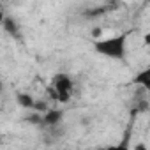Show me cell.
I'll use <instances>...</instances> for the list:
<instances>
[{
    "label": "cell",
    "mask_w": 150,
    "mask_h": 150,
    "mask_svg": "<svg viewBox=\"0 0 150 150\" xmlns=\"http://www.w3.org/2000/svg\"><path fill=\"white\" fill-rule=\"evenodd\" d=\"M94 50L111 60H124L127 53V35L125 34H117L110 37L97 39L94 42Z\"/></svg>",
    "instance_id": "6da1fadb"
},
{
    "label": "cell",
    "mask_w": 150,
    "mask_h": 150,
    "mask_svg": "<svg viewBox=\"0 0 150 150\" xmlns=\"http://www.w3.org/2000/svg\"><path fill=\"white\" fill-rule=\"evenodd\" d=\"M50 90H51L53 97H55L58 103L65 104V103H69L71 97H72V92H74V81L71 80L69 74H65V72H58V74H55L53 80H51V87H50Z\"/></svg>",
    "instance_id": "7a4b0ae2"
},
{
    "label": "cell",
    "mask_w": 150,
    "mask_h": 150,
    "mask_svg": "<svg viewBox=\"0 0 150 150\" xmlns=\"http://www.w3.org/2000/svg\"><path fill=\"white\" fill-rule=\"evenodd\" d=\"M134 81H136V85H141L145 90H148L150 88V69L146 67L141 72H138L136 78H134Z\"/></svg>",
    "instance_id": "3957f363"
},
{
    "label": "cell",
    "mask_w": 150,
    "mask_h": 150,
    "mask_svg": "<svg viewBox=\"0 0 150 150\" xmlns=\"http://www.w3.org/2000/svg\"><path fill=\"white\" fill-rule=\"evenodd\" d=\"M62 117H64V111H62V110H48L42 120H44L46 124L53 125V124H58V122L62 120Z\"/></svg>",
    "instance_id": "277c9868"
},
{
    "label": "cell",
    "mask_w": 150,
    "mask_h": 150,
    "mask_svg": "<svg viewBox=\"0 0 150 150\" xmlns=\"http://www.w3.org/2000/svg\"><path fill=\"white\" fill-rule=\"evenodd\" d=\"M16 101L23 108H34V104H35V99L32 96H28V94H18L16 96Z\"/></svg>",
    "instance_id": "5b68a950"
},
{
    "label": "cell",
    "mask_w": 150,
    "mask_h": 150,
    "mask_svg": "<svg viewBox=\"0 0 150 150\" xmlns=\"http://www.w3.org/2000/svg\"><path fill=\"white\" fill-rule=\"evenodd\" d=\"M2 25H4V28H6V32H9V34H13V35H16V32H18V25L14 23V20H9V18H4V21H2Z\"/></svg>",
    "instance_id": "8992f818"
},
{
    "label": "cell",
    "mask_w": 150,
    "mask_h": 150,
    "mask_svg": "<svg viewBox=\"0 0 150 150\" xmlns=\"http://www.w3.org/2000/svg\"><path fill=\"white\" fill-rule=\"evenodd\" d=\"M4 18H6V16H4V13H2V11H0V25H2V21H4Z\"/></svg>",
    "instance_id": "52a82bcc"
}]
</instances>
